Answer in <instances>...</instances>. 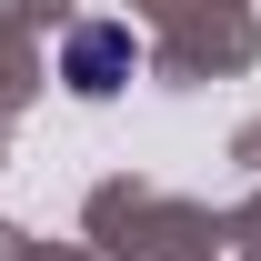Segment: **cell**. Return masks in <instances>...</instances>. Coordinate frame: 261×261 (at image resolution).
<instances>
[{
    "mask_svg": "<svg viewBox=\"0 0 261 261\" xmlns=\"http://www.w3.org/2000/svg\"><path fill=\"white\" fill-rule=\"evenodd\" d=\"M70 91L81 100H100V91H121L130 81V31H111V20H100V31H70Z\"/></svg>",
    "mask_w": 261,
    "mask_h": 261,
    "instance_id": "1",
    "label": "cell"
}]
</instances>
